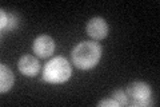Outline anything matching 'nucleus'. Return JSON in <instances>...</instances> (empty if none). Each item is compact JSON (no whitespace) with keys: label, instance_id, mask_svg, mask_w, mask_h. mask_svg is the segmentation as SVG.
<instances>
[{"label":"nucleus","instance_id":"nucleus-1","mask_svg":"<svg viewBox=\"0 0 160 107\" xmlns=\"http://www.w3.org/2000/svg\"><path fill=\"white\" fill-rule=\"evenodd\" d=\"M102 45L96 42H82L78 45H75L71 54L72 63L76 66L78 68L82 70H89L93 68L95 66L99 63L100 58H102Z\"/></svg>","mask_w":160,"mask_h":107},{"label":"nucleus","instance_id":"nucleus-2","mask_svg":"<svg viewBox=\"0 0 160 107\" xmlns=\"http://www.w3.org/2000/svg\"><path fill=\"white\" fill-rule=\"evenodd\" d=\"M72 68L69 62L63 56L51 59L43 68V79L52 84H62L71 78Z\"/></svg>","mask_w":160,"mask_h":107},{"label":"nucleus","instance_id":"nucleus-3","mask_svg":"<svg viewBox=\"0 0 160 107\" xmlns=\"http://www.w3.org/2000/svg\"><path fill=\"white\" fill-rule=\"evenodd\" d=\"M127 98L129 99V106H136V107H147L152 104L151 94L152 90L149 84L144 82H133L129 83L127 87Z\"/></svg>","mask_w":160,"mask_h":107},{"label":"nucleus","instance_id":"nucleus-4","mask_svg":"<svg viewBox=\"0 0 160 107\" xmlns=\"http://www.w3.org/2000/svg\"><path fill=\"white\" fill-rule=\"evenodd\" d=\"M33 52L38 55L39 58H48L51 56L55 51V42L51 36L48 35H40L33 40Z\"/></svg>","mask_w":160,"mask_h":107},{"label":"nucleus","instance_id":"nucleus-5","mask_svg":"<svg viewBox=\"0 0 160 107\" xmlns=\"http://www.w3.org/2000/svg\"><path fill=\"white\" fill-rule=\"evenodd\" d=\"M87 35L93 40H102L108 35V24L103 18H92L87 23Z\"/></svg>","mask_w":160,"mask_h":107},{"label":"nucleus","instance_id":"nucleus-6","mask_svg":"<svg viewBox=\"0 0 160 107\" xmlns=\"http://www.w3.org/2000/svg\"><path fill=\"white\" fill-rule=\"evenodd\" d=\"M18 67H19V71L23 75L35 76L40 70V63H39L38 58L32 56V55H24V56H22L19 59Z\"/></svg>","mask_w":160,"mask_h":107},{"label":"nucleus","instance_id":"nucleus-7","mask_svg":"<svg viewBox=\"0 0 160 107\" xmlns=\"http://www.w3.org/2000/svg\"><path fill=\"white\" fill-rule=\"evenodd\" d=\"M13 72L6 64H0V93H7L13 86Z\"/></svg>","mask_w":160,"mask_h":107},{"label":"nucleus","instance_id":"nucleus-8","mask_svg":"<svg viewBox=\"0 0 160 107\" xmlns=\"http://www.w3.org/2000/svg\"><path fill=\"white\" fill-rule=\"evenodd\" d=\"M111 98L119 104V107H120V106H128L127 94L124 93L123 90H115L113 93L111 94Z\"/></svg>","mask_w":160,"mask_h":107},{"label":"nucleus","instance_id":"nucleus-9","mask_svg":"<svg viewBox=\"0 0 160 107\" xmlns=\"http://www.w3.org/2000/svg\"><path fill=\"white\" fill-rule=\"evenodd\" d=\"M19 24V19L15 13H8V22H7V25H6V29L3 32H7V31H12L18 27Z\"/></svg>","mask_w":160,"mask_h":107},{"label":"nucleus","instance_id":"nucleus-10","mask_svg":"<svg viewBox=\"0 0 160 107\" xmlns=\"http://www.w3.org/2000/svg\"><path fill=\"white\" fill-rule=\"evenodd\" d=\"M7 22H8V12H6L4 9H0V29L2 31L6 29Z\"/></svg>","mask_w":160,"mask_h":107},{"label":"nucleus","instance_id":"nucleus-11","mask_svg":"<svg viewBox=\"0 0 160 107\" xmlns=\"http://www.w3.org/2000/svg\"><path fill=\"white\" fill-rule=\"evenodd\" d=\"M99 107H119V104L115 102L112 98H108V99H103L98 103Z\"/></svg>","mask_w":160,"mask_h":107}]
</instances>
